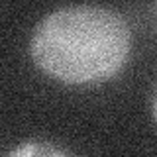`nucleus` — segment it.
<instances>
[{
    "mask_svg": "<svg viewBox=\"0 0 157 157\" xmlns=\"http://www.w3.org/2000/svg\"><path fill=\"white\" fill-rule=\"evenodd\" d=\"M151 112H153V118H155V122H157V86H155V90H153V100H151Z\"/></svg>",
    "mask_w": 157,
    "mask_h": 157,
    "instance_id": "3",
    "label": "nucleus"
},
{
    "mask_svg": "<svg viewBox=\"0 0 157 157\" xmlns=\"http://www.w3.org/2000/svg\"><path fill=\"white\" fill-rule=\"evenodd\" d=\"M153 10H155V22H157V4L153 6Z\"/></svg>",
    "mask_w": 157,
    "mask_h": 157,
    "instance_id": "4",
    "label": "nucleus"
},
{
    "mask_svg": "<svg viewBox=\"0 0 157 157\" xmlns=\"http://www.w3.org/2000/svg\"><path fill=\"white\" fill-rule=\"evenodd\" d=\"M4 157H75L63 147H59L45 140H29L16 145L12 151H8Z\"/></svg>",
    "mask_w": 157,
    "mask_h": 157,
    "instance_id": "2",
    "label": "nucleus"
},
{
    "mask_svg": "<svg viewBox=\"0 0 157 157\" xmlns=\"http://www.w3.org/2000/svg\"><path fill=\"white\" fill-rule=\"evenodd\" d=\"M132 29L120 12L104 6H63L39 20L29 55L45 75L67 85L108 81L124 69Z\"/></svg>",
    "mask_w": 157,
    "mask_h": 157,
    "instance_id": "1",
    "label": "nucleus"
}]
</instances>
